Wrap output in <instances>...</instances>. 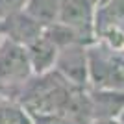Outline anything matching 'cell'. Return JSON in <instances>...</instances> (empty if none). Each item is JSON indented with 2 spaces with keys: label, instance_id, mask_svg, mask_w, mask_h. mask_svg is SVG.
<instances>
[{
  "label": "cell",
  "instance_id": "5b68a950",
  "mask_svg": "<svg viewBox=\"0 0 124 124\" xmlns=\"http://www.w3.org/2000/svg\"><path fill=\"white\" fill-rule=\"evenodd\" d=\"M43 31H45V26L26 9L0 21V37H6L22 46H28L30 43H33L39 35H43Z\"/></svg>",
  "mask_w": 124,
  "mask_h": 124
},
{
  "label": "cell",
  "instance_id": "52a82bcc",
  "mask_svg": "<svg viewBox=\"0 0 124 124\" xmlns=\"http://www.w3.org/2000/svg\"><path fill=\"white\" fill-rule=\"evenodd\" d=\"M26 52H28L31 72L45 74V72L54 70L56 61H57V54H59V46L54 43V39L46 31H43V35H39L33 43H30L26 46Z\"/></svg>",
  "mask_w": 124,
  "mask_h": 124
},
{
  "label": "cell",
  "instance_id": "8fae6325",
  "mask_svg": "<svg viewBox=\"0 0 124 124\" xmlns=\"http://www.w3.org/2000/svg\"><path fill=\"white\" fill-rule=\"evenodd\" d=\"M89 124H122L120 119H93Z\"/></svg>",
  "mask_w": 124,
  "mask_h": 124
},
{
  "label": "cell",
  "instance_id": "30bf717a",
  "mask_svg": "<svg viewBox=\"0 0 124 124\" xmlns=\"http://www.w3.org/2000/svg\"><path fill=\"white\" fill-rule=\"evenodd\" d=\"M26 2L28 0H0V21L26 9Z\"/></svg>",
  "mask_w": 124,
  "mask_h": 124
},
{
  "label": "cell",
  "instance_id": "3957f363",
  "mask_svg": "<svg viewBox=\"0 0 124 124\" xmlns=\"http://www.w3.org/2000/svg\"><path fill=\"white\" fill-rule=\"evenodd\" d=\"M94 8L96 0H59L57 22L72 28L85 45H91L93 41H96Z\"/></svg>",
  "mask_w": 124,
  "mask_h": 124
},
{
  "label": "cell",
  "instance_id": "9c48e42d",
  "mask_svg": "<svg viewBox=\"0 0 124 124\" xmlns=\"http://www.w3.org/2000/svg\"><path fill=\"white\" fill-rule=\"evenodd\" d=\"M0 124H35V120L15 98H8L0 102Z\"/></svg>",
  "mask_w": 124,
  "mask_h": 124
},
{
  "label": "cell",
  "instance_id": "ba28073f",
  "mask_svg": "<svg viewBox=\"0 0 124 124\" xmlns=\"http://www.w3.org/2000/svg\"><path fill=\"white\" fill-rule=\"evenodd\" d=\"M26 11L35 17L45 28L57 21L59 15V0H28Z\"/></svg>",
  "mask_w": 124,
  "mask_h": 124
},
{
  "label": "cell",
  "instance_id": "7a4b0ae2",
  "mask_svg": "<svg viewBox=\"0 0 124 124\" xmlns=\"http://www.w3.org/2000/svg\"><path fill=\"white\" fill-rule=\"evenodd\" d=\"M31 76L33 72L26 46L0 37V93L17 100L21 89Z\"/></svg>",
  "mask_w": 124,
  "mask_h": 124
},
{
  "label": "cell",
  "instance_id": "8992f818",
  "mask_svg": "<svg viewBox=\"0 0 124 124\" xmlns=\"http://www.w3.org/2000/svg\"><path fill=\"white\" fill-rule=\"evenodd\" d=\"M93 119H119L124 111V89L87 87Z\"/></svg>",
  "mask_w": 124,
  "mask_h": 124
},
{
  "label": "cell",
  "instance_id": "6da1fadb",
  "mask_svg": "<svg viewBox=\"0 0 124 124\" xmlns=\"http://www.w3.org/2000/svg\"><path fill=\"white\" fill-rule=\"evenodd\" d=\"M76 89L57 70L33 74L21 89L17 102L33 117V120H41L61 115Z\"/></svg>",
  "mask_w": 124,
  "mask_h": 124
},
{
  "label": "cell",
  "instance_id": "7c38bea8",
  "mask_svg": "<svg viewBox=\"0 0 124 124\" xmlns=\"http://www.w3.org/2000/svg\"><path fill=\"white\" fill-rule=\"evenodd\" d=\"M122 57H124V48H122Z\"/></svg>",
  "mask_w": 124,
  "mask_h": 124
},
{
  "label": "cell",
  "instance_id": "277c9868",
  "mask_svg": "<svg viewBox=\"0 0 124 124\" xmlns=\"http://www.w3.org/2000/svg\"><path fill=\"white\" fill-rule=\"evenodd\" d=\"M54 70H57L74 87H89L87 45L70 43V45L61 46Z\"/></svg>",
  "mask_w": 124,
  "mask_h": 124
}]
</instances>
